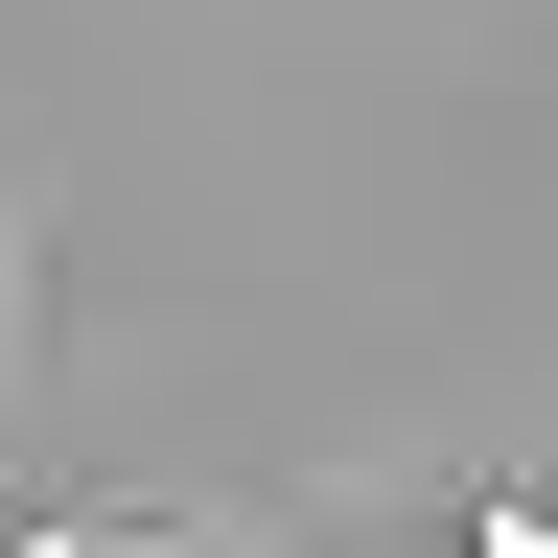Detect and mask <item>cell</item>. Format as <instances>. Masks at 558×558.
<instances>
[]
</instances>
